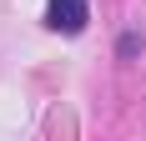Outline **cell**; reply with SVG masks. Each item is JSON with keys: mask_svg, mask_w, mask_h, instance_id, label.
<instances>
[{"mask_svg": "<svg viewBox=\"0 0 146 141\" xmlns=\"http://www.w3.org/2000/svg\"><path fill=\"white\" fill-rule=\"evenodd\" d=\"M91 10H86V0H50L45 5V25L60 30V35H76V30H86Z\"/></svg>", "mask_w": 146, "mask_h": 141, "instance_id": "6da1fadb", "label": "cell"}]
</instances>
